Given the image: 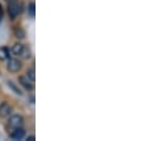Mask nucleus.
<instances>
[{"label":"nucleus","mask_w":153,"mask_h":141,"mask_svg":"<svg viewBox=\"0 0 153 141\" xmlns=\"http://www.w3.org/2000/svg\"><path fill=\"white\" fill-rule=\"evenodd\" d=\"M7 69L10 72H18L22 69V62L17 58H11V59H8Z\"/></svg>","instance_id":"nucleus-3"},{"label":"nucleus","mask_w":153,"mask_h":141,"mask_svg":"<svg viewBox=\"0 0 153 141\" xmlns=\"http://www.w3.org/2000/svg\"><path fill=\"white\" fill-rule=\"evenodd\" d=\"M8 57V50L6 47H0V59L4 61Z\"/></svg>","instance_id":"nucleus-10"},{"label":"nucleus","mask_w":153,"mask_h":141,"mask_svg":"<svg viewBox=\"0 0 153 141\" xmlns=\"http://www.w3.org/2000/svg\"><path fill=\"white\" fill-rule=\"evenodd\" d=\"M23 44H14L13 45V47H12V52L14 53V55H17V56H19L20 55V52H22V50H23Z\"/></svg>","instance_id":"nucleus-8"},{"label":"nucleus","mask_w":153,"mask_h":141,"mask_svg":"<svg viewBox=\"0 0 153 141\" xmlns=\"http://www.w3.org/2000/svg\"><path fill=\"white\" fill-rule=\"evenodd\" d=\"M22 58H24V59H27V58H30V56H31V52H30V49L27 47V46H23V50H22V52H20V55H19Z\"/></svg>","instance_id":"nucleus-7"},{"label":"nucleus","mask_w":153,"mask_h":141,"mask_svg":"<svg viewBox=\"0 0 153 141\" xmlns=\"http://www.w3.org/2000/svg\"><path fill=\"white\" fill-rule=\"evenodd\" d=\"M2 16H4V12H2V7L0 6V22H1V19H2Z\"/></svg>","instance_id":"nucleus-14"},{"label":"nucleus","mask_w":153,"mask_h":141,"mask_svg":"<svg viewBox=\"0 0 153 141\" xmlns=\"http://www.w3.org/2000/svg\"><path fill=\"white\" fill-rule=\"evenodd\" d=\"M7 84H8V87H10V88L16 93V94H18V95H22V94H23V93L20 91V89H19V88H18V87L12 82V81H8V82H7Z\"/></svg>","instance_id":"nucleus-9"},{"label":"nucleus","mask_w":153,"mask_h":141,"mask_svg":"<svg viewBox=\"0 0 153 141\" xmlns=\"http://www.w3.org/2000/svg\"><path fill=\"white\" fill-rule=\"evenodd\" d=\"M24 137H25V131H24L22 127L14 128V129L12 131V133H11V138L14 139V140H22Z\"/></svg>","instance_id":"nucleus-4"},{"label":"nucleus","mask_w":153,"mask_h":141,"mask_svg":"<svg viewBox=\"0 0 153 141\" xmlns=\"http://www.w3.org/2000/svg\"><path fill=\"white\" fill-rule=\"evenodd\" d=\"M11 111V107L8 103L4 102L0 105V117H6Z\"/></svg>","instance_id":"nucleus-6"},{"label":"nucleus","mask_w":153,"mask_h":141,"mask_svg":"<svg viewBox=\"0 0 153 141\" xmlns=\"http://www.w3.org/2000/svg\"><path fill=\"white\" fill-rule=\"evenodd\" d=\"M22 12V7L18 1H11L8 5V14L12 19H14L19 13Z\"/></svg>","instance_id":"nucleus-1"},{"label":"nucleus","mask_w":153,"mask_h":141,"mask_svg":"<svg viewBox=\"0 0 153 141\" xmlns=\"http://www.w3.org/2000/svg\"><path fill=\"white\" fill-rule=\"evenodd\" d=\"M19 82H20V84H22L25 89H27V90H31V89L33 88V85H32V83H31V81L29 79L27 76H20V77H19Z\"/></svg>","instance_id":"nucleus-5"},{"label":"nucleus","mask_w":153,"mask_h":141,"mask_svg":"<svg viewBox=\"0 0 153 141\" xmlns=\"http://www.w3.org/2000/svg\"><path fill=\"white\" fill-rule=\"evenodd\" d=\"M26 73H27L26 76L29 77V79H30L31 82H35V79H36V75H35V69H29Z\"/></svg>","instance_id":"nucleus-11"},{"label":"nucleus","mask_w":153,"mask_h":141,"mask_svg":"<svg viewBox=\"0 0 153 141\" xmlns=\"http://www.w3.org/2000/svg\"><path fill=\"white\" fill-rule=\"evenodd\" d=\"M35 6H36L35 2H31V4L29 5V7H27V11H29L30 17H35V11H36V7H35Z\"/></svg>","instance_id":"nucleus-12"},{"label":"nucleus","mask_w":153,"mask_h":141,"mask_svg":"<svg viewBox=\"0 0 153 141\" xmlns=\"http://www.w3.org/2000/svg\"><path fill=\"white\" fill-rule=\"evenodd\" d=\"M23 123H24V119H23V116L18 115V114L12 115V116L10 117V120H8V126H10L11 128H13V129L22 127Z\"/></svg>","instance_id":"nucleus-2"},{"label":"nucleus","mask_w":153,"mask_h":141,"mask_svg":"<svg viewBox=\"0 0 153 141\" xmlns=\"http://www.w3.org/2000/svg\"><path fill=\"white\" fill-rule=\"evenodd\" d=\"M14 33H16V37L19 38V39H23L25 37V32L22 30V29H16L14 30Z\"/></svg>","instance_id":"nucleus-13"},{"label":"nucleus","mask_w":153,"mask_h":141,"mask_svg":"<svg viewBox=\"0 0 153 141\" xmlns=\"http://www.w3.org/2000/svg\"><path fill=\"white\" fill-rule=\"evenodd\" d=\"M35 140V137H29L27 138V141H33Z\"/></svg>","instance_id":"nucleus-15"}]
</instances>
